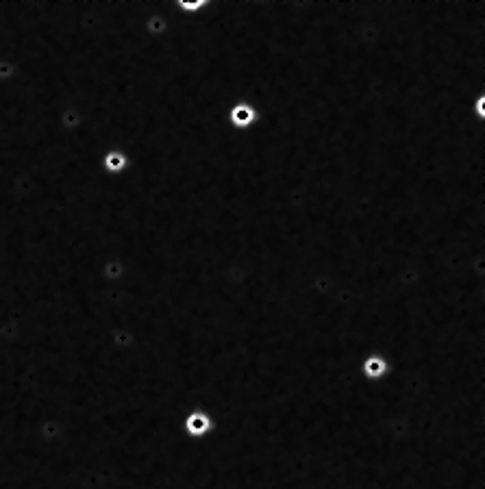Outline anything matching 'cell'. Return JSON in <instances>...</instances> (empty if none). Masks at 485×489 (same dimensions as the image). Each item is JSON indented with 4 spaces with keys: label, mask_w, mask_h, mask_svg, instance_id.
<instances>
[{
    "label": "cell",
    "mask_w": 485,
    "mask_h": 489,
    "mask_svg": "<svg viewBox=\"0 0 485 489\" xmlns=\"http://www.w3.org/2000/svg\"><path fill=\"white\" fill-rule=\"evenodd\" d=\"M242 118H244V122H246V120H248V118H250V113H248V111H246V109H244V111H242V109H237V111H235V120H237V122H240Z\"/></svg>",
    "instance_id": "obj_1"
}]
</instances>
